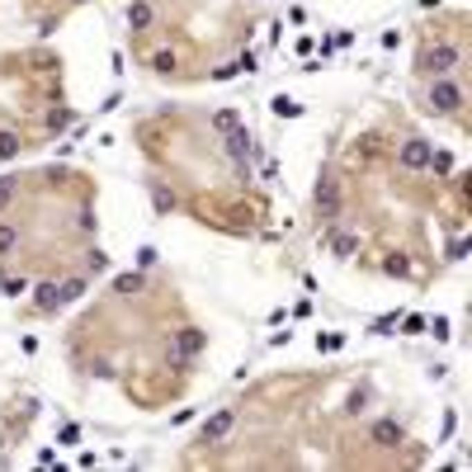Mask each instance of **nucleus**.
Listing matches in <instances>:
<instances>
[{
    "mask_svg": "<svg viewBox=\"0 0 472 472\" xmlns=\"http://www.w3.org/2000/svg\"><path fill=\"white\" fill-rule=\"evenodd\" d=\"M463 100H468V90H463L458 80L435 76V85L425 90V114H435V118H458V114H463Z\"/></svg>",
    "mask_w": 472,
    "mask_h": 472,
    "instance_id": "nucleus-1",
    "label": "nucleus"
},
{
    "mask_svg": "<svg viewBox=\"0 0 472 472\" xmlns=\"http://www.w3.org/2000/svg\"><path fill=\"white\" fill-rule=\"evenodd\" d=\"M458 62H463L458 43H425L420 57H416V71H420V76H448Z\"/></svg>",
    "mask_w": 472,
    "mask_h": 472,
    "instance_id": "nucleus-2",
    "label": "nucleus"
},
{
    "mask_svg": "<svg viewBox=\"0 0 472 472\" xmlns=\"http://www.w3.org/2000/svg\"><path fill=\"white\" fill-rule=\"evenodd\" d=\"M373 444L378 448H397L401 444V425H397V420H378V425H373Z\"/></svg>",
    "mask_w": 472,
    "mask_h": 472,
    "instance_id": "nucleus-6",
    "label": "nucleus"
},
{
    "mask_svg": "<svg viewBox=\"0 0 472 472\" xmlns=\"http://www.w3.org/2000/svg\"><path fill=\"white\" fill-rule=\"evenodd\" d=\"M152 15H156V10H152V0H137V5H128V24L137 28V33L152 24Z\"/></svg>",
    "mask_w": 472,
    "mask_h": 472,
    "instance_id": "nucleus-7",
    "label": "nucleus"
},
{
    "mask_svg": "<svg viewBox=\"0 0 472 472\" xmlns=\"http://www.w3.org/2000/svg\"><path fill=\"white\" fill-rule=\"evenodd\" d=\"M232 425H236V411L232 406H222L212 420H203V430H199V444H222L227 435H232Z\"/></svg>",
    "mask_w": 472,
    "mask_h": 472,
    "instance_id": "nucleus-4",
    "label": "nucleus"
},
{
    "mask_svg": "<svg viewBox=\"0 0 472 472\" xmlns=\"http://www.w3.org/2000/svg\"><path fill=\"white\" fill-rule=\"evenodd\" d=\"M142 289V274H118L114 279V293H137Z\"/></svg>",
    "mask_w": 472,
    "mask_h": 472,
    "instance_id": "nucleus-8",
    "label": "nucleus"
},
{
    "mask_svg": "<svg viewBox=\"0 0 472 472\" xmlns=\"http://www.w3.org/2000/svg\"><path fill=\"white\" fill-rule=\"evenodd\" d=\"M274 114H289V118H293V114H298V105H293V100H284V95H279V100H274Z\"/></svg>",
    "mask_w": 472,
    "mask_h": 472,
    "instance_id": "nucleus-12",
    "label": "nucleus"
},
{
    "mask_svg": "<svg viewBox=\"0 0 472 472\" xmlns=\"http://www.w3.org/2000/svg\"><path fill=\"white\" fill-rule=\"evenodd\" d=\"M401 165H406V170H425V165H430V161H435V152H430V142H425V137H406V147H401Z\"/></svg>",
    "mask_w": 472,
    "mask_h": 472,
    "instance_id": "nucleus-5",
    "label": "nucleus"
},
{
    "mask_svg": "<svg viewBox=\"0 0 472 472\" xmlns=\"http://www.w3.org/2000/svg\"><path fill=\"white\" fill-rule=\"evenodd\" d=\"M336 208H341V180L321 175L316 180V222H336Z\"/></svg>",
    "mask_w": 472,
    "mask_h": 472,
    "instance_id": "nucleus-3",
    "label": "nucleus"
},
{
    "mask_svg": "<svg viewBox=\"0 0 472 472\" xmlns=\"http://www.w3.org/2000/svg\"><path fill=\"white\" fill-rule=\"evenodd\" d=\"M236 123H241V118H236L232 109H227V114H217V118H212V128H217V132H232Z\"/></svg>",
    "mask_w": 472,
    "mask_h": 472,
    "instance_id": "nucleus-10",
    "label": "nucleus"
},
{
    "mask_svg": "<svg viewBox=\"0 0 472 472\" xmlns=\"http://www.w3.org/2000/svg\"><path fill=\"white\" fill-rule=\"evenodd\" d=\"M350 251H354V236H336V255L350 260Z\"/></svg>",
    "mask_w": 472,
    "mask_h": 472,
    "instance_id": "nucleus-11",
    "label": "nucleus"
},
{
    "mask_svg": "<svg viewBox=\"0 0 472 472\" xmlns=\"http://www.w3.org/2000/svg\"><path fill=\"white\" fill-rule=\"evenodd\" d=\"M15 241H19V227H10V222H5V227H0V255H5Z\"/></svg>",
    "mask_w": 472,
    "mask_h": 472,
    "instance_id": "nucleus-9",
    "label": "nucleus"
}]
</instances>
